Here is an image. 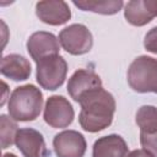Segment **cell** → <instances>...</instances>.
I'll list each match as a JSON object with an SVG mask.
<instances>
[{
    "label": "cell",
    "mask_w": 157,
    "mask_h": 157,
    "mask_svg": "<svg viewBox=\"0 0 157 157\" xmlns=\"http://www.w3.org/2000/svg\"><path fill=\"white\" fill-rule=\"evenodd\" d=\"M135 123L141 134L157 132V108L155 105H141L136 112Z\"/></svg>",
    "instance_id": "2e32d148"
},
{
    "label": "cell",
    "mask_w": 157,
    "mask_h": 157,
    "mask_svg": "<svg viewBox=\"0 0 157 157\" xmlns=\"http://www.w3.org/2000/svg\"><path fill=\"white\" fill-rule=\"evenodd\" d=\"M56 157H83L87 148L85 136L76 130H64L53 139Z\"/></svg>",
    "instance_id": "52a82bcc"
},
{
    "label": "cell",
    "mask_w": 157,
    "mask_h": 157,
    "mask_svg": "<svg viewBox=\"0 0 157 157\" xmlns=\"http://www.w3.org/2000/svg\"><path fill=\"white\" fill-rule=\"evenodd\" d=\"M15 145L23 157H48L50 152L45 146L43 135L32 128L18 129L15 139Z\"/></svg>",
    "instance_id": "ba28073f"
},
{
    "label": "cell",
    "mask_w": 157,
    "mask_h": 157,
    "mask_svg": "<svg viewBox=\"0 0 157 157\" xmlns=\"http://www.w3.org/2000/svg\"><path fill=\"white\" fill-rule=\"evenodd\" d=\"M157 16V0H131L125 4L124 17L135 26L142 27Z\"/></svg>",
    "instance_id": "7c38bea8"
},
{
    "label": "cell",
    "mask_w": 157,
    "mask_h": 157,
    "mask_svg": "<svg viewBox=\"0 0 157 157\" xmlns=\"http://www.w3.org/2000/svg\"><path fill=\"white\" fill-rule=\"evenodd\" d=\"M140 144L142 148L148 150L157 157V132H153V134L140 132Z\"/></svg>",
    "instance_id": "ac0fdd59"
},
{
    "label": "cell",
    "mask_w": 157,
    "mask_h": 157,
    "mask_svg": "<svg viewBox=\"0 0 157 157\" xmlns=\"http://www.w3.org/2000/svg\"><path fill=\"white\" fill-rule=\"evenodd\" d=\"M128 153L126 141L117 134L97 139L92 147V157H126Z\"/></svg>",
    "instance_id": "4fadbf2b"
},
{
    "label": "cell",
    "mask_w": 157,
    "mask_h": 157,
    "mask_svg": "<svg viewBox=\"0 0 157 157\" xmlns=\"http://www.w3.org/2000/svg\"><path fill=\"white\" fill-rule=\"evenodd\" d=\"M72 4L82 11H91L99 15H115L124 6L121 0H74Z\"/></svg>",
    "instance_id": "9a60e30c"
},
{
    "label": "cell",
    "mask_w": 157,
    "mask_h": 157,
    "mask_svg": "<svg viewBox=\"0 0 157 157\" xmlns=\"http://www.w3.org/2000/svg\"><path fill=\"white\" fill-rule=\"evenodd\" d=\"M81 105L78 114L80 126L87 132H98L110 126L117 103L113 94L103 87L85 93L77 102Z\"/></svg>",
    "instance_id": "6da1fadb"
},
{
    "label": "cell",
    "mask_w": 157,
    "mask_h": 157,
    "mask_svg": "<svg viewBox=\"0 0 157 157\" xmlns=\"http://www.w3.org/2000/svg\"><path fill=\"white\" fill-rule=\"evenodd\" d=\"M128 83L137 93H157V59L140 55L128 69Z\"/></svg>",
    "instance_id": "3957f363"
},
{
    "label": "cell",
    "mask_w": 157,
    "mask_h": 157,
    "mask_svg": "<svg viewBox=\"0 0 157 157\" xmlns=\"http://www.w3.org/2000/svg\"><path fill=\"white\" fill-rule=\"evenodd\" d=\"M27 52L29 56L37 63L38 60L59 54L60 43L59 39L50 32L47 31H38L29 36L26 43Z\"/></svg>",
    "instance_id": "9c48e42d"
},
{
    "label": "cell",
    "mask_w": 157,
    "mask_h": 157,
    "mask_svg": "<svg viewBox=\"0 0 157 157\" xmlns=\"http://www.w3.org/2000/svg\"><path fill=\"white\" fill-rule=\"evenodd\" d=\"M61 48L71 55H82L88 53L93 45L91 31L82 23H72L63 28L59 33Z\"/></svg>",
    "instance_id": "5b68a950"
},
{
    "label": "cell",
    "mask_w": 157,
    "mask_h": 157,
    "mask_svg": "<svg viewBox=\"0 0 157 157\" xmlns=\"http://www.w3.org/2000/svg\"><path fill=\"white\" fill-rule=\"evenodd\" d=\"M144 47L147 52L157 54V26L151 28L144 39Z\"/></svg>",
    "instance_id": "d6986e66"
},
{
    "label": "cell",
    "mask_w": 157,
    "mask_h": 157,
    "mask_svg": "<svg viewBox=\"0 0 157 157\" xmlns=\"http://www.w3.org/2000/svg\"><path fill=\"white\" fill-rule=\"evenodd\" d=\"M43 108L42 91L31 83L16 87L9 97L7 110L15 121L36 120Z\"/></svg>",
    "instance_id": "7a4b0ae2"
},
{
    "label": "cell",
    "mask_w": 157,
    "mask_h": 157,
    "mask_svg": "<svg viewBox=\"0 0 157 157\" xmlns=\"http://www.w3.org/2000/svg\"><path fill=\"white\" fill-rule=\"evenodd\" d=\"M99 87H102V80L93 70L78 69L69 78L67 93L75 102H78L85 93Z\"/></svg>",
    "instance_id": "8fae6325"
},
{
    "label": "cell",
    "mask_w": 157,
    "mask_h": 157,
    "mask_svg": "<svg viewBox=\"0 0 157 157\" xmlns=\"http://www.w3.org/2000/svg\"><path fill=\"white\" fill-rule=\"evenodd\" d=\"M18 131L17 124L12 118H9L5 114L0 117V135H1V148L5 150L15 144L16 134Z\"/></svg>",
    "instance_id": "e0dca14e"
},
{
    "label": "cell",
    "mask_w": 157,
    "mask_h": 157,
    "mask_svg": "<svg viewBox=\"0 0 157 157\" xmlns=\"http://www.w3.org/2000/svg\"><path fill=\"white\" fill-rule=\"evenodd\" d=\"M36 15L45 25L61 26L71 18V10L65 1L45 0L36 4Z\"/></svg>",
    "instance_id": "30bf717a"
},
{
    "label": "cell",
    "mask_w": 157,
    "mask_h": 157,
    "mask_svg": "<svg viewBox=\"0 0 157 157\" xmlns=\"http://www.w3.org/2000/svg\"><path fill=\"white\" fill-rule=\"evenodd\" d=\"M126 157H156V156L152 152H150L148 150L139 148V150H134V151L129 152Z\"/></svg>",
    "instance_id": "ffe728a7"
},
{
    "label": "cell",
    "mask_w": 157,
    "mask_h": 157,
    "mask_svg": "<svg viewBox=\"0 0 157 157\" xmlns=\"http://www.w3.org/2000/svg\"><path fill=\"white\" fill-rule=\"evenodd\" d=\"M43 118L49 126L54 129H63L71 125L75 118V110L67 98L54 94L45 102Z\"/></svg>",
    "instance_id": "8992f818"
},
{
    "label": "cell",
    "mask_w": 157,
    "mask_h": 157,
    "mask_svg": "<svg viewBox=\"0 0 157 157\" xmlns=\"http://www.w3.org/2000/svg\"><path fill=\"white\" fill-rule=\"evenodd\" d=\"M2 157H17L15 153H11V152H7V153H4Z\"/></svg>",
    "instance_id": "44dd1931"
},
{
    "label": "cell",
    "mask_w": 157,
    "mask_h": 157,
    "mask_svg": "<svg viewBox=\"0 0 157 157\" xmlns=\"http://www.w3.org/2000/svg\"><path fill=\"white\" fill-rule=\"evenodd\" d=\"M31 64L29 61L20 54H7L2 56L0 72L2 76L12 80V81H25L31 76Z\"/></svg>",
    "instance_id": "5bb4252c"
},
{
    "label": "cell",
    "mask_w": 157,
    "mask_h": 157,
    "mask_svg": "<svg viewBox=\"0 0 157 157\" xmlns=\"http://www.w3.org/2000/svg\"><path fill=\"white\" fill-rule=\"evenodd\" d=\"M36 80L48 91H55L63 86L67 75V63L60 55H50L36 63Z\"/></svg>",
    "instance_id": "277c9868"
}]
</instances>
